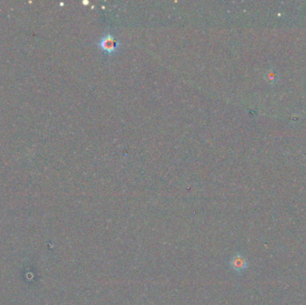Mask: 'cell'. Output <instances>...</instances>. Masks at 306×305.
<instances>
[{"label":"cell","mask_w":306,"mask_h":305,"mask_svg":"<svg viewBox=\"0 0 306 305\" xmlns=\"http://www.w3.org/2000/svg\"><path fill=\"white\" fill-rule=\"evenodd\" d=\"M98 47L101 49L105 54L114 55L118 51L120 48V42L114 35L108 33L105 34L102 38L98 41Z\"/></svg>","instance_id":"obj_1"},{"label":"cell","mask_w":306,"mask_h":305,"mask_svg":"<svg viewBox=\"0 0 306 305\" xmlns=\"http://www.w3.org/2000/svg\"><path fill=\"white\" fill-rule=\"evenodd\" d=\"M230 267L235 273L242 274L249 267V262L243 254L235 253L230 259Z\"/></svg>","instance_id":"obj_2"}]
</instances>
